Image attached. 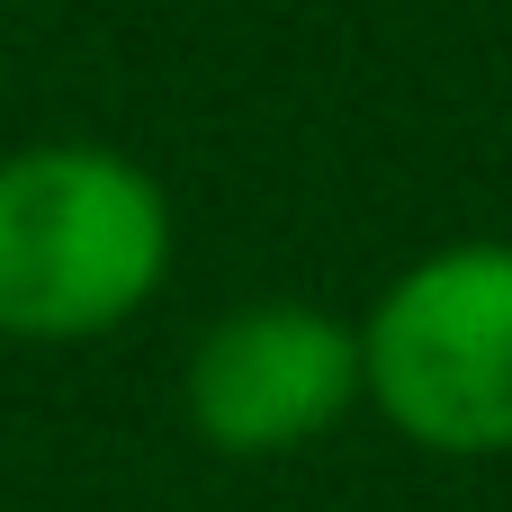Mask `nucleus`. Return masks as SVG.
Segmentation results:
<instances>
[{"label": "nucleus", "instance_id": "obj_1", "mask_svg": "<svg viewBox=\"0 0 512 512\" xmlns=\"http://www.w3.org/2000/svg\"><path fill=\"white\" fill-rule=\"evenodd\" d=\"M171 270L162 180L90 135L0 153V333L99 342L153 306Z\"/></svg>", "mask_w": 512, "mask_h": 512}, {"label": "nucleus", "instance_id": "obj_2", "mask_svg": "<svg viewBox=\"0 0 512 512\" xmlns=\"http://www.w3.org/2000/svg\"><path fill=\"white\" fill-rule=\"evenodd\" d=\"M360 378L414 450H512V243H450L414 261L360 324Z\"/></svg>", "mask_w": 512, "mask_h": 512}, {"label": "nucleus", "instance_id": "obj_3", "mask_svg": "<svg viewBox=\"0 0 512 512\" xmlns=\"http://www.w3.org/2000/svg\"><path fill=\"white\" fill-rule=\"evenodd\" d=\"M360 396H369L360 333L324 306H297V297H261V306L216 315L189 351V378H180L189 432L225 459H288V450L324 441Z\"/></svg>", "mask_w": 512, "mask_h": 512}]
</instances>
